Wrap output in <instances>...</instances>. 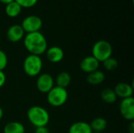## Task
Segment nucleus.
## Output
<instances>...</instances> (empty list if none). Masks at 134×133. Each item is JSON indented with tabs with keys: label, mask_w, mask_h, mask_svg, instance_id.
Wrapping results in <instances>:
<instances>
[{
	"label": "nucleus",
	"mask_w": 134,
	"mask_h": 133,
	"mask_svg": "<svg viewBox=\"0 0 134 133\" xmlns=\"http://www.w3.org/2000/svg\"><path fill=\"white\" fill-rule=\"evenodd\" d=\"M105 80V74L103 71L97 70L93 72L88 74L86 77V81L90 85H100Z\"/></svg>",
	"instance_id": "obj_14"
},
{
	"label": "nucleus",
	"mask_w": 134,
	"mask_h": 133,
	"mask_svg": "<svg viewBox=\"0 0 134 133\" xmlns=\"http://www.w3.org/2000/svg\"><path fill=\"white\" fill-rule=\"evenodd\" d=\"M71 82V76L68 72L66 71H62L56 78L55 83L57 86L66 89Z\"/></svg>",
	"instance_id": "obj_17"
},
{
	"label": "nucleus",
	"mask_w": 134,
	"mask_h": 133,
	"mask_svg": "<svg viewBox=\"0 0 134 133\" xmlns=\"http://www.w3.org/2000/svg\"><path fill=\"white\" fill-rule=\"evenodd\" d=\"M5 82H6V76L3 71H0V89L5 85Z\"/></svg>",
	"instance_id": "obj_23"
},
{
	"label": "nucleus",
	"mask_w": 134,
	"mask_h": 133,
	"mask_svg": "<svg viewBox=\"0 0 134 133\" xmlns=\"http://www.w3.org/2000/svg\"><path fill=\"white\" fill-rule=\"evenodd\" d=\"M102 63H103V65H104V67L105 68V70H107L108 71H112L115 70L119 65L117 60L111 56L108 58Z\"/></svg>",
	"instance_id": "obj_20"
},
{
	"label": "nucleus",
	"mask_w": 134,
	"mask_h": 133,
	"mask_svg": "<svg viewBox=\"0 0 134 133\" xmlns=\"http://www.w3.org/2000/svg\"><path fill=\"white\" fill-rule=\"evenodd\" d=\"M93 131L89 123L77 122L73 123L68 129V133H92Z\"/></svg>",
	"instance_id": "obj_13"
},
{
	"label": "nucleus",
	"mask_w": 134,
	"mask_h": 133,
	"mask_svg": "<svg viewBox=\"0 0 134 133\" xmlns=\"http://www.w3.org/2000/svg\"><path fill=\"white\" fill-rule=\"evenodd\" d=\"M0 50H1V47H0Z\"/></svg>",
	"instance_id": "obj_29"
},
{
	"label": "nucleus",
	"mask_w": 134,
	"mask_h": 133,
	"mask_svg": "<svg viewBox=\"0 0 134 133\" xmlns=\"http://www.w3.org/2000/svg\"><path fill=\"white\" fill-rule=\"evenodd\" d=\"M21 10H22L21 6L15 1H13L9 4L5 5V14L11 18H15L18 16L21 13Z\"/></svg>",
	"instance_id": "obj_16"
},
{
	"label": "nucleus",
	"mask_w": 134,
	"mask_h": 133,
	"mask_svg": "<svg viewBox=\"0 0 134 133\" xmlns=\"http://www.w3.org/2000/svg\"><path fill=\"white\" fill-rule=\"evenodd\" d=\"M100 97L102 100L106 103H114L117 100V96L113 89L105 88L100 92Z\"/></svg>",
	"instance_id": "obj_19"
},
{
	"label": "nucleus",
	"mask_w": 134,
	"mask_h": 133,
	"mask_svg": "<svg viewBox=\"0 0 134 133\" xmlns=\"http://www.w3.org/2000/svg\"><path fill=\"white\" fill-rule=\"evenodd\" d=\"M46 58L53 63H60L64 57V50L59 46H51L46 51Z\"/></svg>",
	"instance_id": "obj_12"
},
{
	"label": "nucleus",
	"mask_w": 134,
	"mask_h": 133,
	"mask_svg": "<svg viewBox=\"0 0 134 133\" xmlns=\"http://www.w3.org/2000/svg\"><path fill=\"white\" fill-rule=\"evenodd\" d=\"M0 38H1V35H0Z\"/></svg>",
	"instance_id": "obj_30"
},
{
	"label": "nucleus",
	"mask_w": 134,
	"mask_h": 133,
	"mask_svg": "<svg viewBox=\"0 0 134 133\" xmlns=\"http://www.w3.org/2000/svg\"><path fill=\"white\" fill-rule=\"evenodd\" d=\"M35 133H50L49 130L48 129V128L46 126H43V127H38V128H35Z\"/></svg>",
	"instance_id": "obj_24"
},
{
	"label": "nucleus",
	"mask_w": 134,
	"mask_h": 133,
	"mask_svg": "<svg viewBox=\"0 0 134 133\" xmlns=\"http://www.w3.org/2000/svg\"><path fill=\"white\" fill-rule=\"evenodd\" d=\"M128 131L130 133H134V123L133 122H130V125L128 128Z\"/></svg>",
	"instance_id": "obj_25"
},
{
	"label": "nucleus",
	"mask_w": 134,
	"mask_h": 133,
	"mask_svg": "<svg viewBox=\"0 0 134 133\" xmlns=\"http://www.w3.org/2000/svg\"><path fill=\"white\" fill-rule=\"evenodd\" d=\"M24 45L30 54L41 56L48 49L46 37L40 31L28 33L24 37Z\"/></svg>",
	"instance_id": "obj_1"
},
{
	"label": "nucleus",
	"mask_w": 134,
	"mask_h": 133,
	"mask_svg": "<svg viewBox=\"0 0 134 133\" xmlns=\"http://www.w3.org/2000/svg\"><path fill=\"white\" fill-rule=\"evenodd\" d=\"M20 26L27 34L37 32L40 31V29L42 27V20L36 15H30L23 20Z\"/></svg>",
	"instance_id": "obj_6"
},
{
	"label": "nucleus",
	"mask_w": 134,
	"mask_h": 133,
	"mask_svg": "<svg viewBox=\"0 0 134 133\" xmlns=\"http://www.w3.org/2000/svg\"><path fill=\"white\" fill-rule=\"evenodd\" d=\"M24 31L20 24L10 26L6 31V38L11 42H18L24 37Z\"/></svg>",
	"instance_id": "obj_10"
},
{
	"label": "nucleus",
	"mask_w": 134,
	"mask_h": 133,
	"mask_svg": "<svg viewBox=\"0 0 134 133\" xmlns=\"http://www.w3.org/2000/svg\"><path fill=\"white\" fill-rule=\"evenodd\" d=\"M54 79L48 73H43L38 75L36 80V88L42 93H48L54 87Z\"/></svg>",
	"instance_id": "obj_7"
},
{
	"label": "nucleus",
	"mask_w": 134,
	"mask_h": 133,
	"mask_svg": "<svg viewBox=\"0 0 134 133\" xmlns=\"http://www.w3.org/2000/svg\"><path fill=\"white\" fill-rule=\"evenodd\" d=\"M3 110H2V108L0 107V120L2 118V117H3Z\"/></svg>",
	"instance_id": "obj_27"
},
{
	"label": "nucleus",
	"mask_w": 134,
	"mask_h": 133,
	"mask_svg": "<svg viewBox=\"0 0 134 133\" xmlns=\"http://www.w3.org/2000/svg\"><path fill=\"white\" fill-rule=\"evenodd\" d=\"M4 133H25L24 125L18 122H10L7 123L4 129Z\"/></svg>",
	"instance_id": "obj_15"
},
{
	"label": "nucleus",
	"mask_w": 134,
	"mask_h": 133,
	"mask_svg": "<svg viewBox=\"0 0 134 133\" xmlns=\"http://www.w3.org/2000/svg\"><path fill=\"white\" fill-rule=\"evenodd\" d=\"M93 132H102L108 127V122L104 118H96L90 124Z\"/></svg>",
	"instance_id": "obj_18"
},
{
	"label": "nucleus",
	"mask_w": 134,
	"mask_h": 133,
	"mask_svg": "<svg viewBox=\"0 0 134 133\" xmlns=\"http://www.w3.org/2000/svg\"><path fill=\"white\" fill-rule=\"evenodd\" d=\"M114 91L117 97L122 100L132 97L133 95V85L126 82H119L115 85Z\"/></svg>",
	"instance_id": "obj_11"
},
{
	"label": "nucleus",
	"mask_w": 134,
	"mask_h": 133,
	"mask_svg": "<svg viewBox=\"0 0 134 133\" xmlns=\"http://www.w3.org/2000/svg\"><path fill=\"white\" fill-rule=\"evenodd\" d=\"M92 133H102V132H93Z\"/></svg>",
	"instance_id": "obj_28"
},
{
	"label": "nucleus",
	"mask_w": 134,
	"mask_h": 133,
	"mask_svg": "<svg viewBox=\"0 0 134 133\" xmlns=\"http://www.w3.org/2000/svg\"><path fill=\"white\" fill-rule=\"evenodd\" d=\"M8 65V57L4 51L0 50V71H3V70Z\"/></svg>",
	"instance_id": "obj_22"
},
{
	"label": "nucleus",
	"mask_w": 134,
	"mask_h": 133,
	"mask_svg": "<svg viewBox=\"0 0 134 133\" xmlns=\"http://www.w3.org/2000/svg\"><path fill=\"white\" fill-rule=\"evenodd\" d=\"M46 94L48 103L54 107H60L63 106L67 102L68 98V92L67 89L57 85Z\"/></svg>",
	"instance_id": "obj_5"
},
{
	"label": "nucleus",
	"mask_w": 134,
	"mask_h": 133,
	"mask_svg": "<svg viewBox=\"0 0 134 133\" xmlns=\"http://www.w3.org/2000/svg\"><path fill=\"white\" fill-rule=\"evenodd\" d=\"M100 66V62L96 60L92 55L91 56H87L84 57L79 64L80 69L87 74H90L91 72H93L97 70H98Z\"/></svg>",
	"instance_id": "obj_9"
},
{
	"label": "nucleus",
	"mask_w": 134,
	"mask_h": 133,
	"mask_svg": "<svg viewBox=\"0 0 134 133\" xmlns=\"http://www.w3.org/2000/svg\"><path fill=\"white\" fill-rule=\"evenodd\" d=\"M43 63L40 56L29 54L27 56L23 63L24 73L29 77H35L40 74L42 69Z\"/></svg>",
	"instance_id": "obj_3"
},
{
	"label": "nucleus",
	"mask_w": 134,
	"mask_h": 133,
	"mask_svg": "<svg viewBox=\"0 0 134 133\" xmlns=\"http://www.w3.org/2000/svg\"><path fill=\"white\" fill-rule=\"evenodd\" d=\"M13 1H14V0H0V2L7 5V4H9V2H13Z\"/></svg>",
	"instance_id": "obj_26"
},
{
	"label": "nucleus",
	"mask_w": 134,
	"mask_h": 133,
	"mask_svg": "<svg viewBox=\"0 0 134 133\" xmlns=\"http://www.w3.org/2000/svg\"><path fill=\"white\" fill-rule=\"evenodd\" d=\"M119 111L122 117L130 122H133L134 119V99L133 97H129L122 99L119 103Z\"/></svg>",
	"instance_id": "obj_8"
},
{
	"label": "nucleus",
	"mask_w": 134,
	"mask_h": 133,
	"mask_svg": "<svg viewBox=\"0 0 134 133\" xmlns=\"http://www.w3.org/2000/svg\"><path fill=\"white\" fill-rule=\"evenodd\" d=\"M16 2H17L21 8H31L36 5L38 2V0H14Z\"/></svg>",
	"instance_id": "obj_21"
},
{
	"label": "nucleus",
	"mask_w": 134,
	"mask_h": 133,
	"mask_svg": "<svg viewBox=\"0 0 134 133\" xmlns=\"http://www.w3.org/2000/svg\"><path fill=\"white\" fill-rule=\"evenodd\" d=\"M29 122L35 128L46 126L49 122V114L46 109L41 106H32L27 112Z\"/></svg>",
	"instance_id": "obj_2"
},
{
	"label": "nucleus",
	"mask_w": 134,
	"mask_h": 133,
	"mask_svg": "<svg viewBox=\"0 0 134 133\" xmlns=\"http://www.w3.org/2000/svg\"><path fill=\"white\" fill-rule=\"evenodd\" d=\"M112 46L106 40H99L94 43L92 48V56L100 63L104 62L112 55Z\"/></svg>",
	"instance_id": "obj_4"
}]
</instances>
